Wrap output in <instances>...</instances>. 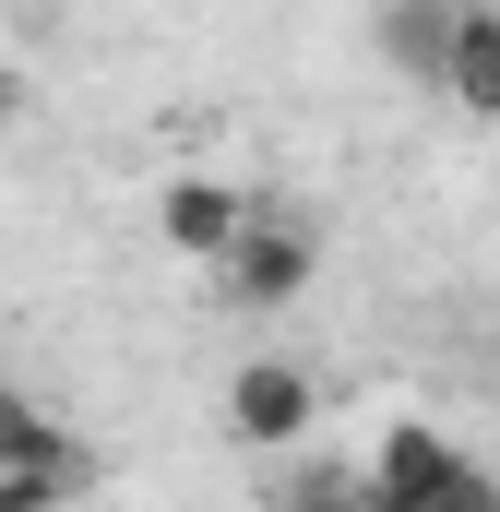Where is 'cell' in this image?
Listing matches in <instances>:
<instances>
[{"instance_id": "cell-1", "label": "cell", "mask_w": 500, "mask_h": 512, "mask_svg": "<svg viewBox=\"0 0 500 512\" xmlns=\"http://www.w3.org/2000/svg\"><path fill=\"white\" fill-rule=\"evenodd\" d=\"M322 274V251H310V227H274V215H250L239 239L215 251V286L239 298V310H286L298 286Z\"/></svg>"}, {"instance_id": "cell-2", "label": "cell", "mask_w": 500, "mask_h": 512, "mask_svg": "<svg viewBox=\"0 0 500 512\" xmlns=\"http://www.w3.org/2000/svg\"><path fill=\"white\" fill-rule=\"evenodd\" d=\"M310 417H322V393H310V370H286V358H250L239 382H227V441H250V453H286Z\"/></svg>"}, {"instance_id": "cell-3", "label": "cell", "mask_w": 500, "mask_h": 512, "mask_svg": "<svg viewBox=\"0 0 500 512\" xmlns=\"http://www.w3.org/2000/svg\"><path fill=\"white\" fill-rule=\"evenodd\" d=\"M239 227H250V203H239V191H227V179H203V167L155 191V239H167V251H179V262H215V251H227V239H239Z\"/></svg>"}, {"instance_id": "cell-4", "label": "cell", "mask_w": 500, "mask_h": 512, "mask_svg": "<svg viewBox=\"0 0 500 512\" xmlns=\"http://www.w3.org/2000/svg\"><path fill=\"white\" fill-rule=\"evenodd\" d=\"M429 96H453L465 120H500V0H465V12H453L441 84H429Z\"/></svg>"}, {"instance_id": "cell-5", "label": "cell", "mask_w": 500, "mask_h": 512, "mask_svg": "<svg viewBox=\"0 0 500 512\" xmlns=\"http://www.w3.org/2000/svg\"><path fill=\"white\" fill-rule=\"evenodd\" d=\"M441 465H453V441H441V417H393V429H381V453L358 465V489H370L381 512H417Z\"/></svg>"}, {"instance_id": "cell-6", "label": "cell", "mask_w": 500, "mask_h": 512, "mask_svg": "<svg viewBox=\"0 0 500 512\" xmlns=\"http://www.w3.org/2000/svg\"><path fill=\"white\" fill-rule=\"evenodd\" d=\"M453 12H465V0H381V60H393L405 84H441V36H453Z\"/></svg>"}, {"instance_id": "cell-7", "label": "cell", "mask_w": 500, "mask_h": 512, "mask_svg": "<svg viewBox=\"0 0 500 512\" xmlns=\"http://www.w3.org/2000/svg\"><path fill=\"white\" fill-rule=\"evenodd\" d=\"M24 465H84V453H72V429L24 382H0V477H24Z\"/></svg>"}, {"instance_id": "cell-8", "label": "cell", "mask_w": 500, "mask_h": 512, "mask_svg": "<svg viewBox=\"0 0 500 512\" xmlns=\"http://www.w3.org/2000/svg\"><path fill=\"white\" fill-rule=\"evenodd\" d=\"M417 512H500V477L477 465V453H453V465L429 477V501H417Z\"/></svg>"}, {"instance_id": "cell-9", "label": "cell", "mask_w": 500, "mask_h": 512, "mask_svg": "<svg viewBox=\"0 0 500 512\" xmlns=\"http://www.w3.org/2000/svg\"><path fill=\"white\" fill-rule=\"evenodd\" d=\"M84 489V465H24V477H0V512H72Z\"/></svg>"}, {"instance_id": "cell-10", "label": "cell", "mask_w": 500, "mask_h": 512, "mask_svg": "<svg viewBox=\"0 0 500 512\" xmlns=\"http://www.w3.org/2000/svg\"><path fill=\"white\" fill-rule=\"evenodd\" d=\"M274 512H370V489H358V465H310Z\"/></svg>"}, {"instance_id": "cell-11", "label": "cell", "mask_w": 500, "mask_h": 512, "mask_svg": "<svg viewBox=\"0 0 500 512\" xmlns=\"http://www.w3.org/2000/svg\"><path fill=\"white\" fill-rule=\"evenodd\" d=\"M12 120H24V72H0V131H12Z\"/></svg>"}]
</instances>
